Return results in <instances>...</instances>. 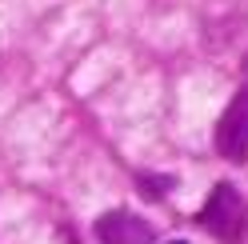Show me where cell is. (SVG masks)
Instances as JSON below:
<instances>
[{"label": "cell", "mask_w": 248, "mask_h": 244, "mask_svg": "<svg viewBox=\"0 0 248 244\" xmlns=\"http://www.w3.org/2000/svg\"><path fill=\"white\" fill-rule=\"evenodd\" d=\"M200 228L212 232L220 244H240L248 232V204L232 184H216L200 208Z\"/></svg>", "instance_id": "6da1fadb"}, {"label": "cell", "mask_w": 248, "mask_h": 244, "mask_svg": "<svg viewBox=\"0 0 248 244\" xmlns=\"http://www.w3.org/2000/svg\"><path fill=\"white\" fill-rule=\"evenodd\" d=\"M216 152L232 164L248 160V88H240L228 100L224 116L216 120Z\"/></svg>", "instance_id": "7a4b0ae2"}, {"label": "cell", "mask_w": 248, "mask_h": 244, "mask_svg": "<svg viewBox=\"0 0 248 244\" xmlns=\"http://www.w3.org/2000/svg\"><path fill=\"white\" fill-rule=\"evenodd\" d=\"M96 236H100V244H152V224L140 220L136 212L116 208L96 220Z\"/></svg>", "instance_id": "3957f363"}, {"label": "cell", "mask_w": 248, "mask_h": 244, "mask_svg": "<svg viewBox=\"0 0 248 244\" xmlns=\"http://www.w3.org/2000/svg\"><path fill=\"white\" fill-rule=\"evenodd\" d=\"M136 184L144 188V196H164L168 188H172V180H160V184H156V180H152V172H140V176H136Z\"/></svg>", "instance_id": "277c9868"}, {"label": "cell", "mask_w": 248, "mask_h": 244, "mask_svg": "<svg viewBox=\"0 0 248 244\" xmlns=\"http://www.w3.org/2000/svg\"><path fill=\"white\" fill-rule=\"evenodd\" d=\"M168 244H184V240H168Z\"/></svg>", "instance_id": "5b68a950"}]
</instances>
